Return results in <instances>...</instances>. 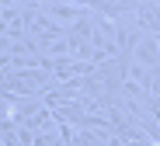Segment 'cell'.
Returning a JSON list of instances; mask_svg holds the SVG:
<instances>
[{"label": "cell", "instance_id": "6da1fadb", "mask_svg": "<svg viewBox=\"0 0 160 146\" xmlns=\"http://www.w3.org/2000/svg\"><path fill=\"white\" fill-rule=\"evenodd\" d=\"M4 73V91H18V94H45L52 83H56V73L45 66H32V70H0Z\"/></svg>", "mask_w": 160, "mask_h": 146}, {"label": "cell", "instance_id": "7a4b0ae2", "mask_svg": "<svg viewBox=\"0 0 160 146\" xmlns=\"http://www.w3.org/2000/svg\"><path fill=\"white\" fill-rule=\"evenodd\" d=\"M132 59L139 66H146V70H160V38L143 28V32L132 38Z\"/></svg>", "mask_w": 160, "mask_h": 146}]
</instances>
